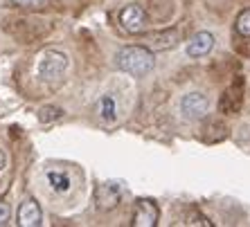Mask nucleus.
<instances>
[{
	"mask_svg": "<svg viewBox=\"0 0 250 227\" xmlns=\"http://www.w3.org/2000/svg\"><path fill=\"white\" fill-rule=\"evenodd\" d=\"M156 58L145 45H126L117 52V68L131 76H145L153 70Z\"/></svg>",
	"mask_w": 250,
	"mask_h": 227,
	"instance_id": "f257e3e1",
	"label": "nucleus"
},
{
	"mask_svg": "<svg viewBox=\"0 0 250 227\" xmlns=\"http://www.w3.org/2000/svg\"><path fill=\"white\" fill-rule=\"evenodd\" d=\"M36 76L43 79V81H57L63 76V72L68 70V57L63 52H59V50H43L36 58Z\"/></svg>",
	"mask_w": 250,
	"mask_h": 227,
	"instance_id": "f03ea898",
	"label": "nucleus"
},
{
	"mask_svg": "<svg viewBox=\"0 0 250 227\" xmlns=\"http://www.w3.org/2000/svg\"><path fill=\"white\" fill-rule=\"evenodd\" d=\"M209 101L203 93H187L181 99V113L185 119H201L208 115Z\"/></svg>",
	"mask_w": 250,
	"mask_h": 227,
	"instance_id": "7ed1b4c3",
	"label": "nucleus"
},
{
	"mask_svg": "<svg viewBox=\"0 0 250 227\" xmlns=\"http://www.w3.org/2000/svg\"><path fill=\"white\" fill-rule=\"evenodd\" d=\"M158 205L149 198H142L135 203V209H133V225L135 227H153L158 225Z\"/></svg>",
	"mask_w": 250,
	"mask_h": 227,
	"instance_id": "20e7f679",
	"label": "nucleus"
},
{
	"mask_svg": "<svg viewBox=\"0 0 250 227\" xmlns=\"http://www.w3.org/2000/svg\"><path fill=\"white\" fill-rule=\"evenodd\" d=\"M120 23H122V27L126 29L128 34H140V32H145L146 16L140 5H128L120 14Z\"/></svg>",
	"mask_w": 250,
	"mask_h": 227,
	"instance_id": "39448f33",
	"label": "nucleus"
},
{
	"mask_svg": "<svg viewBox=\"0 0 250 227\" xmlns=\"http://www.w3.org/2000/svg\"><path fill=\"white\" fill-rule=\"evenodd\" d=\"M120 196H122V189L115 182H102L95 189V203L99 209H113L120 203Z\"/></svg>",
	"mask_w": 250,
	"mask_h": 227,
	"instance_id": "423d86ee",
	"label": "nucleus"
},
{
	"mask_svg": "<svg viewBox=\"0 0 250 227\" xmlns=\"http://www.w3.org/2000/svg\"><path fill=\"white\" fill-rule=\"evenodd\" d=\"M181 34L178 29H165V32H156V34L146 36V47L149 50H169V47H176Z\"/></svg>",
	"mask_w": 250,
	"mask_h": 227,
	"instance_id": "0eeeda50",
	"label": "nucleus"
},
{
	"mask_svg": "<svg viewBox=\"0 0 250 227\" xmlns=\"http://www.w3.org/2000/svg\"><path fill=\"white\" fill-rule=\"evenodd\" d=\"M18 225H23V227L41 225V207H39L36 200H25L18 207Z\"/></svg>",
	"mask_w": 250,
	"mask_h": 227,
	"instance_id": "6e6552de",
	"label": "nucleus"
},
{
	"mask_svg": "<svg viewBox=\"0 0 250 227\" xmlns=\"http://www.w3.org/2000/svg\"><path fill=\"white\" fill-rule=\"evenodd\" d=\"M212 47H214V36L209 32H198L187 43V54L189 57H205Z\"/></svg>",
	"mask_w": 250,
	"mask_h": 227,
	"instance_id": "1a4fd4ad",
	"label": "nucleus"
},
{
	"mask_svg": "<svg viewBox=\"0 0 250 227\" xmlns=\"http://www.w3.org/2000/svg\"><path fill=\"white\" fill-rule=\"evenodd\" d=\"M45 178H47V185L52 187L57 193H68L72 189V178L63 169H47Z\"/></svg>",
	"mask_w": 250,
	"mask_h": 227,
	"instance_id": "9d476101",
	"label": "nucleus"
},
{
	"mask_svg": "<svg viewBox=\"0 0 250 227\" xmlns=\"http://www.w3.org/2000/svg\"><path fill=\"white\" fill-rule=\"evenodd\" d=\"M99 115H102V119L108 124L115 122V99H113V97L106 95V97L99 99Z\"/></svg>",
	"mask_w": 250,
	"mask_h": 227,
	"instance_id": "9b49d317",
	"label": "nucleus"
},
{
	"mask_svg": "<svg viewBox=\"0 0 250 227\" xmlns=\"http://www.w3.org/2000/svg\"><path fill=\"white\" fill-rule=\"evenodd\" d=\"M237 32L244 38H250V9H244L237 16Z\"/></svg>",
	"mask_w": 250,
	"mask_h": 227,
	"instance_id": "f8f14e48",
	"label": "nucleus"
},
{
	"mask_svg": "<svg viewBox=\"0 0 250 227\" xmlns=\"http://www.w3.org/2000/svg\"><path fill=\"white\" fill-rule=\"evenodd\" d=\"M14 5L25 7V9H45L50 0H14Z\"/></svg>",
	"mask_w": 250,
	"mask_h": 227,
	"instance_id": "ddd939ff",
	"label": "nucleus"
},
{
	"mask_svg": "<svg viewBox=\"0 0 250 227\" xmlns=\"http://www.w3.org/2000/svg\"><path fill=\"white\" fill-rule=\"evenodd\" d=\"M7 221H9V205L0 203V225H5Z\"/></svg>",
	"mask_w": 250,
	"mask_h": 227,
	"instance_id": "4468645a",
	"label": "nucleus"
},
{
	"mask_svg": "<svg viewBox=\"0 0 250 227\" xmlns=\"http://www.w3.org/2000/svg\"><path fill=\"white\" fill-rule=\"evenodd\" d=\"M5 167H7V155H5V151L0 149V171L5 169Z\"/></svg>",
	"mask_w": 250,
	"mask_h": 227,
	"instance_id": "2eb2a0df",
	"label": "nucleus"
}]
</instances>
